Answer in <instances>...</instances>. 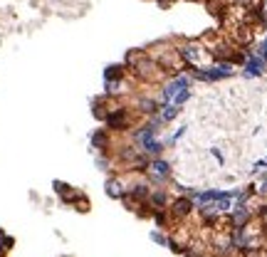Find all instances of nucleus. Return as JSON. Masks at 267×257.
<instances>
[{
  "mask_svg": "<svg viewBox=\"0 0 267 257\" xmlns=\"http://www.w3.org/2000/svg\"><path fill=\"white\" fill-rule=\"evenodd\" d=\"M208 55V50H203L198 42H181L178 45V57L191 72L203 70V57Z\"/></svg>",
  "mask_w": 267,
  "mask_h": 257,
  "instance_id": "nucleus-1",
  "label": "nucleus"
},
{
  "mask_svg": "<svg viewBox=\"0 0 267 257\" xmlns=\"http://www.w3.org/2000/svg\"><path fill=\"white\" fill-rule=\"evenodd\" d=\"M104 126H107L109 134L129 131V126H131V112L124 109V106H114V109H109V114L104 119Z\"/></svg>",
  "mask_w": 267,
  "mask_h": 257,
  "instance_id": "nucleus-2",
  "label": "nucleus"
},
{
  "mask_svg": "<svg viewBox=\"0 0 267 257\" xmlns=\"http://www.w3.org/2000/svg\"><path fill=\"white\" fill-rule=\"evenodd\" d=\"M146 176H149L151 183H166V181H171V163L163 158H149Z\"/></svg>",
  "mask_w": 267,
  "mask_h": 257,
  "instance_id": "nucleus-3",
  "label": "nucleus"
},
{
  "mask_svg": "<svg viewBox=\"0 0 267 257\" xmlns=\"http://www.w3.org/2000/svg\"><path fill=\"white\" fill-rule=\"evenodd\" d=\"M196 210V205H193V200L188 198V196H178L176 200H171L169 203V215L171 220H186V218H191V213Z\"/></svg>",
  "mask_w": 267,
  "mask_h": 257,
  "instance_id": "nucleus-4",
  "label": "nucleus"
},
{
  "mask_svg": "<svg viewBox=\"0 0 267 257\" xmlns=\"http://www.w3.org/2000/svg\"><path fill=\"white\" fill-rule=\"evenodd\" d=\"M253 210L248 205H235L230 213H228V225L230 230H245L250 228V220H253Z\"/></svg>",
  "mask_w": 267,
  "mask_h": 257,
  "instance_id": "nucleus-5",
  "label": "nucleus"
},
{
  "mask_svg": "<svg viewBox=\"0 0 267 257\" xmlns=\"http://www.w3.org/2000/svg\"><path fill=\"white\" fill-rule=\"evenodd\" d=\"M183 89H191V77H186V74H176L171 82H166V84H163L161 101L171 104V101H173V97H176L178 92H183Z\"/></svg>",
  "mask_w": 267,
  "mask_h": 257,
  "instance_id": "nucleus-6",
  "label": "nucleus"
},
{
  "mask_svg": "<svg viewBox=\"0 0 267 257\" xmlns=\"http://www.w3.org/2000/svg\"><path fill=\"white\" fill-rule=\"evenodd\" d=\"M89 141H92V148H97L99 154H109L112 151V134L107 128H94Z\"/></svg>",
  "mask_w": 267,
  "mask_h": 257,
  "instance_id": "nucleus-7",
  "label": "nucleus"
},
{
  "mask_svg": "<svg viewBox=\"0 0 267 257\" xmlns=\"http://www.w3.org/2000/svg\"><path fill=\"white\" fill-rule=\"evenodd\" d=\"M139 151L146 158H161V154L166 151V143L158 141L156 136H151V139H141V141H139Z\"/></svg>",
  "mask_w": 267,
  "mask_h": 257,
  "instance_id": "nucleus-8",
  "label": "nucleus"
},
{
  "mask_svg": "<svg viewBox=\"0 0 267 257\" xmlns=\"http://www.w3.org/2000/svg\"><path fill=\"white\" fill-rule=\"evenodd\" d=\"M104 193L112 200L124 198V183H121V178H119V176H109V178L104 181Z\"/></svg>",
  "mask_w": 267,
  "mask_h": 257,
  "instance_id": "nucleus-9",
  "label": "nucleus"
},
{
  "mask_svg": "<svg viewBox=\"0 0 267 257\" xmlns=\"http://www.w3.org/2000/svg\"><path fill=\"white\" fill-rule=\"evenodd\" d=\"M149 205H151V210H154V213H158V210H169V193H166L163 188H156V190H151Z\"/></svg>",
  "mask_w": 267,
  "mask_h": 257,
  "instance_id": "nucleus-10",
  "label": "nucleus"
},
{
  "mask_svg": "<svg viewBox=\"0 0 267 257\" xmlns=\"http://www.w3.org/2000/svg\"><path fill=\"white\" fill-rule=\"evenodd\" d=\"M265 59L260 57V55H250V57L245 59V77H260L262 74V70H265Z\"/></svg>",
  "mask_w": 267,
  "mask_h": 257,
  "instance_id": "nucleus-11",
  "label": "nucleus"
},
{
  "mask_svg": "<svg viewBox=\"0 0 267 257\" xmlns=\"http://www.w3.org/2000/svg\"><path fill=\"white\" fill-rule=\"evenodd\" d=\"M136 109H139L141 114L156 116L158 112H161V104H158L156 99H151V97H141V99L136 101Z\"/></svg>",
  "mask_w": 267,
  "mask_h": 257,
  "instance_id": "nucleus-12",
  "label": "nucleus"
},
{
  "mask_svg": "<svg viewBox=\"0 0 267 257\" xmlns=\"http://www.w3.org/2000/svg\"><path fill=\"white\" fill-rule=\"evenodd\" d=\"M124 72H127V65H109L104 70V82H121Z\"/></svg>",
  "mask_w": 267,
  "mask_h": 257,
  "instance_id": "nucleus-13",
  "label": "nucleus"
},
{
  "mask_svg": "<svg viewBox=\"0 0 267 257\" xmlns=\"http://www.w3.org/2000/svg\"><path fill=\"white\" fill-rule=\"evenodd\" d=\"M158 114H161V119H163V121H173L176 116L181 114V106H176V104H166V101H161V112H158Z\"/></svg>",
  "mask_w": 267,
  "mask_h": 257,
  "instance_id": "nucleus-14",
  "label": "nucleus"
},
{
  "mask_svg": "<svg viewBox=\"0 0 267 257\" xmlns=\"http://www.w3.org/2000/svg\"><path fill=\"white\" fill-rule=\"evenodd\" d=\"M72 208L79 210V213H89V198H87L82 190H74V198H72Z\"/></svg>",
  "mask_w": 267,
  "mask_h": 257,
  "instance_id": "nucleus-15",
  "label": "nucleus"
},
{
  "mask_svg": "<svg viewBox=\"0 0 267 257\" xmlns=\"http://www.w3.org/2000/svg\"><path fill=\"white\" fill-rule=\"evenodd\" d=\"M52 188H55V193H57V196H59V198H65V196H70L72 190H74V188H72L70 183H65V181H59V178H55V181H52Z\"/></svg>",
  "mask_w": 267,
  "mask_h": 257,
  "instance_id": "nucleus-16",
  "label": "nucleus"
},
{
  "mask_svg": "<svg viewBox=\"0 0 267 257\" xmlns=\"http://www.w3.org/2000/svg\"><path fill=\"white\" fill-rule=\"evenodd\" d=\"M169 220H171L169 210H158V213H154V223L158 225V228H169Z\"/></svg>",
  "mask_w": 267,
  "mask_h": 257,
  "instance_id": "nucleus-17",
  "label": "nucleus"
},
{
  "mask_svg": "<svg viewBox=\"0 0 267 257\" xmlns=\"http://www.w3.org/2000/svg\"><path fill=\"white\" fill-rule=\"evenodd\" d=\"M149 238H151V243L161 245V247H166V245H169V238H166L163 232H158V230H151V232H149Z\"/></svg>",
  "mask_w": 267,
  "mask_h": 257,
  "instance_id": "nucleus-18",
  "label": "nucleus"
},
{
  "mask_svg": "<svg viewBox=\"0 0 267 257\" xmlns=\"http://www.w3.org/2000/svg\"><path fill=\"white\" fill-rule=\"evenodd\" d=\"M188 99H191V89H183V92H178V94L173 97V101H171V104H176V106H183V104H186Z\"/></svg>",
  "mask_w": 267,
  "mask_h": 257,
  "instance_id": "nucleus-19",
  "label": "nucleus"
},
{
  "mask_svg": "<svg viewBox=\"0 0 267 257\" xmlns=\"http://www.w3.org/2000/svg\"><path fill=\"white\" fill-rule=\"evenodd\" d=\"M97 166L101 168V171H109V166H112V161L107 156H97Z\"/></svg>",
  "mask_w": 267,
  "mask_h": 257,
  "instance_id": "nucleus-20",
  "label": "nucleus"
},
{
  "mask_svg": "<svg viewBox=\"0 0 267 257\" xmlns=\"http://www.w3.org/2000/svg\"><path fill=\"white\" fill-rule=\"evenodd\" d=\"M186 128H188V126H181V128H176V134H173V136H171V146H173V143H178V139H181V136H183V134H186Z\"/></svg>",
  "mask_w": 267,
  "mask_h": 257,
  "instance_id": "nucleus-21",
  "label": "nucleus"
},
{
  "mask_svg": "<svg viewBox=\"0 0 267 257\" xmlns=\"http://www.w3.org/2000/svg\"><path fill=\"white\" fill-rule=\"evenodd\" d=\"M211 154H213V156H215V161H218V163H220V166H223V163H225L223 154H220V151H218V148H211Z\"/></svg>",
  "mask_w": 267,
  "mask_h": 257,
  "instance_id": "nucleus-22",
  "label": "nucleus"
},
{
  "mask_svg": "<svg viewBox=\"0 0 267 257\" xmlns=\"http://www.w3.org/2000/svg\"><path fill=\"white\" fill-rule=\"evenodd\" d=\"M265 166H267V158H260V161H255L253 171H260V168H265Z\"/></svg>",
  "mask_w": 267,
  "mask_h": 257,
  "instance_id": "nucleus-23",
  "label": "nucleus"
},
{
  "mask_svg": "<svg viewBox=\"0 0 267 257\" xmlns=\"http://www.w3.org/2000/svg\"><path fill=\"white\" fill-rule=\"evenodd\" d=\"M3 235H5V230H3V228H0V238H3Z\"/></svg>",
  "mask_w": 267,
  "mask_h": 257,
  "instance_id": "nucleus-24",
  "label": "nucleus"
},
{
  "mask_svg": "<svg viewBox=\"0 0 267 257\" xmlns=\"http://www.w3.org/2000/svg\"><path fill=\"white\" fill-rule=\"evenodd\" d=\"M265 8H267V0H265Z\"/></svg>",
  "mask_w": 267,
  "mask_h": 257,
  "instance_id": "nucleus-25",
  "label": "nucleus"
},
{
  "mask_svg": "<svg viewBox=\"0 0 267 257\" xmlns=\"http://www.w3.org/2000/svg\"><path fill=\"white\" fill-rule=\"evenodd\" d=\"M65 257H70V255H65Z\"/></svg>",
  "mask_w": 267,
  "mask_h": 257,
  "instance_id": "nucleus-26",
  "label": "nucleus"
}]
</instances>
